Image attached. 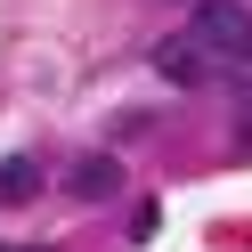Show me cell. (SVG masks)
Here are the masks:
<instances>
[{"mask_svg":"<svg viewBox=\"0 0 252 252\" xmlns=\"http://www.w3.org/2000/svg\"><path fill=\"white\" fill-rule=\"evenodd\" d=\"M17 252H33V244H17Z\"/></svg>","mask_w":252,"mask_h":252,"instance_id":"5b68a950","label":"cell"},{"mask_svg":"<svg viewBox=\"0 0 252 252\" xmlns=\"http://www.w3.org/2000/svg\"><path fill=\"white\" fill-rule=\"evenodd\" d=\"M195 41L212 57H228V65H244L252 57V8L244 0H195Z\"/></svg>","mask_w":252,"mask_h":252,"instance_id":"6da1fadb","label":"cell"},{"mask_svg":"<svg viewBox=\"0 0 252 252\" xmlns=\"http://www.w3.org/2000/svg\"><path fill=\"white\" fill-rule=\"evenodd\" d=\"M155 73H163L171 90H203V82H212V49H203L195 33H187V41H155Z\"/></svg>","mask_w":252,"mask_h":252,"instance_id":"7a4b0ae2","label":"cell"},{"mask_svg":"<svg viewBox=\"0 0 252 252\" xmlns=\"http://www.w3.org/2000/svg\"><path fill=\"white\" fill-rule=\"evenodd\" d=\"M65 195L73 203H114L122 195V163H114V155H82V163L65 171Z\"/></svg>","mask_w":252,"mask_h":252,"instance_id":"3957f363","label":"cell"},{"mask_svg":"<svg viewBox=\"0 0 252 252\" xmlns=\"http://www.w3.org/2000/svg\"><path fill=\"white\" fill-rule=\"evenodd\" d=\"M33 195H41V163L8 155V163H0V203H33Z\"/></svg>","mask_w":252,"mask_h":252,"instance_id":"277c9868","label":"cell"}]
</instances>
